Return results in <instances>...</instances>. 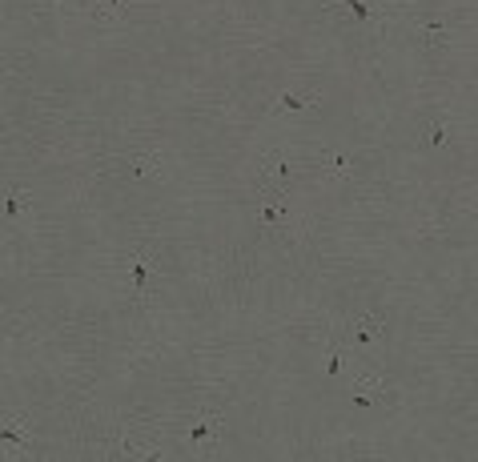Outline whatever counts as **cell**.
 Returning <instances> with one entry per match:
<instances>
[{
    "label": "cell",
    "instance_id": "cell-4",
    "mask_svg": "<svg viewBox=\"0 0 478 462\" xmlns=\"http://www.w3.org/2000/svg\"><path fill=\"white\" fill-rule=\"evenodd\" d=\"M221 426H225V418L217 414V410H201L197 422H193V430H189V446H197V442H205V439H217Z\"/></svg>",
    "mask_w": 478,
    "mask_h": 462
},
{
    "label": "cell",
    "instance_id": "cell-6",
    "mask_svg": "<svg viewBox=\"0 0 478 462\" xmlns=\"http://www.w3.org/2000/svg\"><path fill=\"white\" fill-rule=\"evenodd\" d=\"M318 105V92L302 89V92H282L278 97V113H298V109H313Z\"/></svg>",
    "mask_w": 478,
    "mask_h": 462
},
{
    "label": "cell",
    "instance_id": "cell-2",
    "mask_svg": "<svg viewBox=\"0 0 478 462\" xmlns=\"http://www.w3.org/2000/svg\"><path fill=\"white\" fill-rule=\"evenodd\" d=\"M129 177H165V153L161 149H145V153H137L133 161H129Z\"/></svg>",
    "mask_w": 478,
    "mask_h": 462
},
{
    "label": "cell",
    "instance_id": "cell-11",
    "mask_svg": "<svg viewBox=\"0 0 478 462\" xmlns=\"http://www.w3.org/2000/svg\"><path fill=\"white\" fill-rule=\"evenodd\" d=\"M442 141H446V121H438V125H430V145L438 149Z\"/></svg>",
    "mask_w": 478,
    "mask_h": 462
},
{
    "label": "cell",
    "instance_id": "cell-3",
    "mask_svg": "<svg viewBox=\"0 0 478 462\" xmlns=\"http://www.w3.org/2000/svg\"><path fill=\"white\" fill-rule=\"evenodd\" d=\"M382 334H386V322L374 318V314H362V318H354V325H350V342H354V346H374Z\"/></svg>",
    "mask_w": 478,
    "mask_h": 462
},
{
    "label": "cell",
    "instance_id": "cell-5",
    "mask_svg": "<svg viewBox=\"0 0 478 462\" xmlns=\"http://www.w3.org/2000/svg\"><path fill=\"white\" fill-rule=\"evenodd\" d=\"M149 270H153V257L149 254H133L129 257V285H133L137 294L149 290Z\"/></svg>",
    "mask_w": 478,
    "mask_h": 462
},
{
    "label": "cell",
    "instance_id": "cell-9",
    "mask_svg": "<svg viewBox=\"0 0 478 462\" xmlns=\"http://www.w3.org/2000/svg\"><path fill=\"white\" fill-rule=\"evenodd\" d=\"M337 4H342V8H346L358 24H366V21H370V12H374V0H337Z\"/></svg>",
    "mask_w": 478,
    "mask_h": 462
},
{
    "label": "cell",
    "instance_id": "cell-12",
    "mask_svg": "<svg viewBox=\"0 0 478 462\" xmlns=\"http://www.w3.org/2000/svg\"><path fill=\"white\" fill-rule=\"evenodd\" d=\"M105 4H109L113 12H125V8H129V0H105Z\"/></svg>",
    "mask_w": 478,
    "mask_h": 462
},
{
    "label": "cell",
    "instance_id": "cell-10",
    "mask_svg": "<svg viewBox=\"0 0 478 462\" xmlns=\"http://www.w3.org/2000/svg\"><path fill=\"white\" fill-rule=\"evenodd\" d=\"M342 366H346V358H342V350H334V354H330V362H326V374H330V378H337V374H342Z\"/></svg>",
    "mask_w": 478,
    "mask_h": 462
},
{
    "label": "cell",
    "instance_id": "cell-8",
    "mask_svg": "<svg viewBox=\"0 0 478 462\" xmlns=\"http://www.w3.org/2000/svg\"><path fill=\"white\" fill-rule=\"evenodd\" d=\"M24 209H32V193H24V189H8V197H4V217H21Z\"/></svg>",
    "mask_w": 478,
    "mask_h": 462
},
{
    "label": "cell",
    "instance_id": "cell-1",
    "mask_svg": "<svg viewBox=\"0 0 478 462\" xmlns=\"http://www.w3.org/2000/svg\"><path fill=\"white\" fill-rule=\"evenodd\" d=\"M318 169L330 173V177H354L358 173V157L346 153V149H322L318 153Z\"/></svg>",
    "mask_w": 478,
    "mask_h": 462
},
{
    "label": "cell",
    "instance_id": "cell-7",
    "mask_svg": "<svg viewBox=\"0 0 478 462\" xmlns=\"http://www.w3.org/2000/svg\"><path fill=\"white\" fill-rule=\"evenodd\" d=\"M414 28H418V37L430 41V45H446V32H450V24L446 21H418Z\"/></svg>",
    "mask_w": 478,
    "mask_h": 462
}]
</instances>
